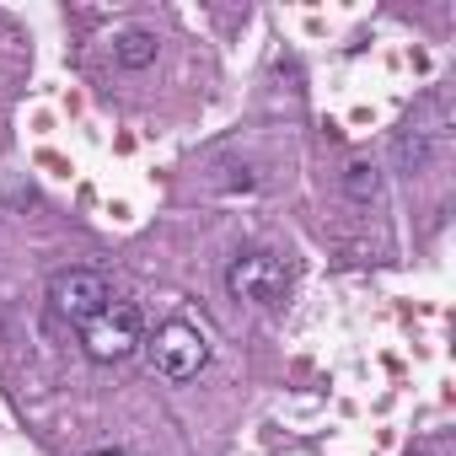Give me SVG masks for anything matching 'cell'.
I'll list each match as a JSON object with an SVG mask.
<instances>
[{
  "mask_svg": "<svg viewBox=\"0 0 456 456\" xmlns=\"http://www.w3.org/2000/svg\"><path fill=\"white\" fill-rule=\"evenodd\" d=\"M204 365H209V333L199 322L172 317V322L156 328V338H151V370L161 381H193Z\"/></svg>",
  "mask_w": 456,
  "mask_h": 456,
  "instance_id": "obj_1",
  "label": "cell"
},
{
  "mask_svg": "<svg viewBox=\"0 0 456 456\" xmlns=\"http://www.w3.org/2000/svg\"><path fill=\"white\" fill-rule=\"evenodd\" d=\"M81 349L97 360V365H113V360H124V354H134L140 349V306L134 301H108L97 317H86L81 328Z\"/></svg>",
  "mask_w": 456,
  "mask_h": 456,
  "instance_id": "obj_2",
  "label": "cell"
},
{
  "mask_svg": "<svg viewBox=\"0 0 456 456\" xmlns=\"http://www.w3.org/2000/svg\"><path fill=\"white\" fill-rule=\"evenodd\" d=\"M225 290L253 306H280L290 296V269L274 253H237L232 269H225Z\"/></svg>",
  "mask_w": 456,
  "mask_h": 456,
  "instance_id": "obj_3",
  "label": "cell"
},
{
  "mask_svg": "<svg viewBox=\"0 0 456 456\" xmlns=\"http://www.w3.org/2000/svg\"><path fill=\"white\" fill-rule=\"evenodd\" d=\"M108 301H113V290H108V280L97 269H65V274L49 280V312L60 322H70V328H81L86 317H97Z\"/></svg>",
  "mask_w": 456,
  "mask_h": 456,
  "instance_id": "obj_4",
  "label": "cell"
},
{
  "mask_svg": "<svg viewBox=\"0 0 456 456\" xmlns=\"http://www.w3.org/2000/svg\"><path fill=\"white\" fill-rule=\"evenodd\" d=\"M445 102H440V92H429L419 108H413V118L403 124V134H397V161L408 167V172H424L440 151H445Z\"/></svg>",
  "mask_w": 456,
  "mask_h": 456,
  "instance_id": "obj_5",
  "label": "cell"
},
{
  "mask_svg": "<svg viewBox=\"0 0 456 456\" xmlns=\"http://www.w3.org/2000/svg\"><path fill=\"white\" fill-rule=\"evenodd\" d=\"M156 33H145V28H129V33H118L113 38V60L124 65V70H145V65H156Z\"/></svg>",
  "mask_w": 456,
  "mask_h": 456,
  "instance_id": "obj_6",
  "label": "cell"
},
{
  "mask_svg": "<svg viewBox=\"0 0 456 456\" xmlns=\"http://www.w3.org/2000/svg\"><path fill=\"white\" fill-rule=\"evenodd\" d=\"M344 193H349L354 204H376V199H381V172H376L370 161H349V167H344Z\"/></svg>",
  "mask_w": 456,
  "mask_h": 456,
  "instance_id": "obj_7",
  "label": "cell"
},
{
  "mask_svg": "<svg viewBox=\"0 0 456 456\" xmlns=\"http://www.w3.org/2000/svg\"><path fill=\"white\" fill-rule=\"evenodd\" d=\"M92 456H124V451H92Z\"/></svg>",
  "mask_w": 456,
  "mask_h": 456,
  "instance_id": "obj_8",
  "label": "cell"
}]
</instances>
